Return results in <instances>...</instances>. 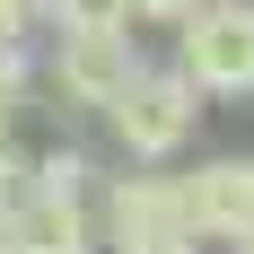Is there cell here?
Segmentation results:
<instances>
[{"instance_id":"12","label":"cell","mask_w":254,"mask_h":254,"mask_svg":"<svg viewBox=\"0 0 254 254\" xmlns=\"http://www.w3.org/2000/svg\"><path fill=\"white\" fill-rule=\"evenodd\" d=\"M140 254H193V246H140Z\"/></svg>"},{"instance_id":"3","label":"cell","mask_w":254,"mask_h":254,"mask_svg":"<svg viewBox=\"0 0 254 254\" xmlns=\"http://www.w3.org/2000/svg\"><path fill=\"white\" fill-rule=\"evenodd\" d=\"M176 70L202 97H254V0H202L176 26Z\"/></svg>"},{"instance_id":"1","label":"cell","mask_w":254,"mask_h":254,"mask_svg":"<svg viewBox=\"0 0 254 254\" xmlns=\"http://www.w3.org/2000/svg\"><path fill=\"white\" fill-rule=\"evenodd\" d=\"M105 123H114V140H123L131 167H158V158H176L184 140H193V123H202V88L184 70H131V88L114 105H105Z\"/></svg>"},{"instance_id":"10","label":"cell","mask_w":254,"mask_h":254,"mask_svg":"<svg viewBox=\"0 0 254 254\" xmlns=\"http://www.w3.org/2000/svg\"><path fill=\"white\" fill-rule=\"evenodd\" d=\"M202 9V0H131V18H149V26H184Z\"/></svg>"},{"instance_id":"8","label":"cell","mask_w":254,"mask_h":254,"mask_svg":"<svg viewBox=\"0 0 254 254\" xmlns=\"http://www.w3.org/2000/svg\"><path fill=\"white\" fill-rule=\"evenodd\" d=\"M88 176H97V167H88L79 149H44L35 176H26V193H88Z\"/></svg>"},{"instance_id":"7","label":"cell","mask_w":254,"mask_h":254,"mask_svg":"<svg viewBox=\"0 0 254 254\" xmlns=\"http://www.w3.org/2000/svg\"><path fill=\"white\" fill-rule=\"evenodd\" d=\"M35 26H131V0H35Z\"/></svg>"},{"instance_id":"5","label":"cell","mask_w":254,"mask_h":254,"mask_svg":"<svg viewBox=\"0 0 254 254\" xmlns=\"http://www.w3.org/2000/svg\"><path fill=\"white\" fill-rule=\"evenodd\" d=\"M184 184V219H193V246L202 237H219V246H237V237L254 228V158H210V167H193Z\"/></svg>"},{"instance_id":"6","label":"cell","mask_w":254,"mask_h":254,"mask_svg":"<svg viewBox=\"0 0 254 254\" xmlns=\"http://www.w3.org/2000/svg\"><path fill=\"white\" fill-rule=\"evenodd\" d=\"M26 88H35V53H26V35H9V44H0V140L18 131Z\"/></svg>"},{"instance_id":"2","label":"cell","mask_w":254,"mask_h":254,"mask_svg":"<svg viewBox=\"0 0 254 254\" xmlns=\"http://www.w3.org/2000/svg\"><path fill=\"white\" fill-rule=\"evenodd\" d=\"M131 70H140L131 26H53V35H44V88L62 105L105 114V105L131 88Z\"/></svg>"},{"instance_id":"13","label":"cell","mask_w":254,"mask_h":254,"mask_svg":"<svg viewBox=\"0 0 254 254\" xmlns=\"http://www.w3.org/2000/svg\"><path fill=\"white\" fill-rule=\"evenodd\" d=\"M237 254H254V228H246V237H237Z\"/></svg>"},{"instance_id":"11","label":"cell","mask_w":254,"mask_h":254,"mask_svg":"<svg viewBox=\"0 0 254 254\" xmlns=\"http://www.w3.org/2000/svg\"><path fill=\"white\" fill-rule=\"evenodd\" d=\"M26 26H35V0H0V44H9V35H26Z\"/></svg>"},{"instance_id":"4","label":"cell","mask_w":254,"mask_h":254,"mask_svg":"<svg viewBox=\"0 0 254 254\" xmlns=\"http://www.w3.org/2000/svg\"><path fill=\"white\" fill-rule=\"evenodd\" d=\"M97 246H114V254H140V246H193L184 184H176V176H114V184H105Z\"/></svg>"},{"instance_id":"9","label":"cell","mask_w":254,"mask_h":254,"mask_svg":"<svg viewBox=\"0 0 254 254\" xmlns=\"http://www.w3.org/2000/svg\"><path fill=\"white\" fill-rule=\"evenodd\" d=\"M26 176H35V158H18L9 140H0V219H9V210L26 202Z\"/></svg>"}]
</instances>
